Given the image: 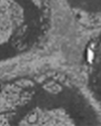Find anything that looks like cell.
I'll use <instances>...</instances> for the list:
<instances>
[{"mask_svg":"<svg viewBox=\"0 0 101 126\" xmlns=\"http://www.w3.org/2000/svg\"><path fill=\"white\" fill-rule=\"evenodd\" d=\"M82 77L88 95L101 108V26L86 46Z\"/></svg>","mask_w":101,"mask_h":126,"instance_id":"obj_3","label":"cell"},{"mask_svg":"<svg viewBox=\"0 0 101 126\" xmlns=\"http://www.w3.org/2000/svg\"><path fill=\"white\" fill-rule=\"evenodd\" d=\"M52 25V0H0V64L38 50Z\"/></svg>","mask_w":101,"mask_h":126,"instance_id":"obj_2","label":"cell"},{"mask_svg":"<svg viewBox=\"0 0 101 126\" xmlns=\"http://www.w3.org/2000/svg\"><path fill=\"white\" fill-rule=\"evenodd\" d=\"M0 125H101V113L67 71L24 68L0 77Z\"/></svg>","mask_w":101,"mask_h":126,"instance_id":"obj_1","label":"cell"},{"mask_svg":"<svg viewBox=\"0 0 101 126\" xmlns=\"http://www.w3.org/2000/svg\"><path fill=\"white\" fill-rule=\"evenodd\" d=\"M61 2L79 22L101 26V0H61Z\"/></svg>","mask_w":101,"mask_h":126,"instance_id":"obj_4","label":"cell"}]
</instances>
